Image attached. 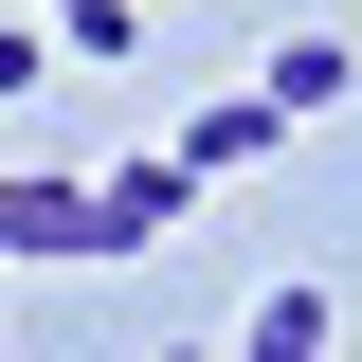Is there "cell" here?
Wrapping results in <instances>:
<instances>
[{"label": "cell", "mask_w": 362, "mask_h": 362, "mask_svg": "<svg viewBox=\"0 0 362 362\" xmlns=\"http://www.w3.org/2000/svg\"><path fill=\"white\" fill-rule=\"evenodd\" d=\"M0 254H90V181L73 163H0ZM109 272V254H90Z\"/></svg>", "instance_id": "obj_1"}, {"label": "cell", "mask_w": 362, "mask_h": 362, "mask_svg": "<svg viewBox=\"0 0 362 362\" xmlns=\"http://www.w3.org/2000/svg\"><path fill=\"white\" fill-rule=\"evenodd\" d=\"M181 199H199L181 163H109V181H90V254H163V235H181Z\"/></svg>", "instance_id": "obj_2"}, {"label": "cell", "mask_w": 362, "mask_h": 362, "mask_svg": "<svg viewBox=\"0 0 362 362\" xmlns=\"http://www.w3.org/2000/svg\"><path fill=\"white\" fill-rule=\"evenodd\" d=\"M272 145H290V127H272L254 90H199V109H181V145H163V163H181V181H235V163H272Z\"/></svg>", "instance_id": "obj_3"}, {"label": "cell", "mask_w": 362, "mask_h": 362, "mask_svg": "<svg viewBox=\"0 0 362 362\" xmlns=\"http://www.w3.org/2000/svg\"><path fill=\"white\" fill-rule=\"evenodd\" d=\"M344 90H362V54H344V37H290V54L254 73V109H272V127H308V109H344Z\"/></svg>", "instance_id": "obj_4"}, {"label": "cell", "mask_w": 362, "mask_h": 362, "mask_svg": "<svg viewBox=\"0 0 362 362\" xmlns=\"http://www.w3.org/2000/svg\"><path fill=\"white\" fill-rule=\"evenodd\" d=\"M344 344V308H326L308 272H290V290H254V326H235V362H326Z\"/></svg>", "instance_id": "obj_5"}, {"label": "cell", "mask_w": 362, "mask_h": 362, "mask_svg": "<svg viewBox=\"0 0 362 362\" xmlns=\"http://www.w3.org/2000/svg\"><path fill=\"white\" fill-rule=\"evenodd\" d=\"M54 37H73V54H127V37H145V0H54Z\"/></svg>", "instance_id": "obj_6"}, {"label": "cell", "mask_w": 362, "mask_h": 362, "mask_svg": "<svg viewBox=\"0 0 362 362\" xmlns=\"http://www.w3.org/2000/svg\"><path fill=\"white\" fill-rule=\"evenodd\" d=\"M18 90H37V37H18V18H0V109H18Z\"/></svg>", "instance_id": "obj_7"}, {"label": "cell", "mask_w": 362, "mask_h": 362, "mask_svg": "<svg viewBox=\"0 0 362 362\" xmlns=\"http://www.w3.org/2000/svg\"><path fill=\"white\" fill-rule=\"evenodd\" d=\"M163 362H218V344H163Z\"/></svg>", "instance_id": "obj_8"}]
</instances>
